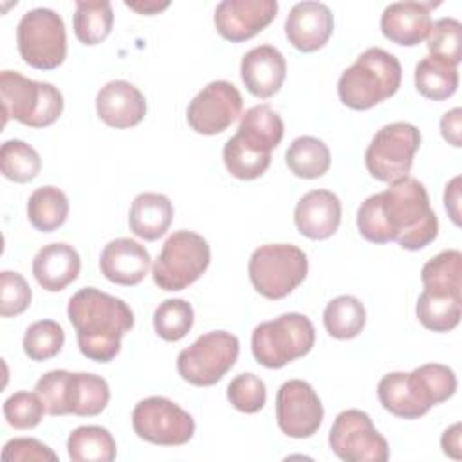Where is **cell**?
<instances>
[{
  "mask_svg": "<svg viewBox=\"0 0 462 462\" xmlns=\"http://www.w3.org/2000/svg\"><path fill=\"white\" fill-rule=\"evenodd\" d=\"M361 236L372 244L397 242L402 249L419 251L439 233V220L430 206L422 182L404 177L381 193L366 197L356 218Z\"/></svg>",
  "mask_w": 462,
  "mask_h": 462,
  "instance_id": "cell-1",
  "label": "cell"
},
{
  "mask_svg": "<svg viewBox=\"0 0 462 462\" xmlns=\"http://www.w3.org/2000/svg\"><path fill=\"white\" fill-rule=\"evenodd\" d=\"M67 316L76 328L79 352L97 363L112 361L121 350V337L134 327L132 309L121 298L96 287L72 294Z\"/></svg>",
  "mask_w": 462,
  "mask_h": 462,
  "instance_id": "cell-2",
  "label": "cell"
},
{
  "mask_svg": "<svg viewBox=\"0 0 462 462\" xmlns=\"http://www.w3.org/2000/svg\"><path fill=\"white\" fill-rule=\"evenodd\" d=\"M283 121L269 105L245 110L236 134L224 144L222 159L227 171L240 180L262 177L271 164V152L282 143Z\"/></svg>",
  "mask_w": 462,
  "mask_h": 462,
  "instance_id": "cell-3",
  "label": "cell"
},
{
  "mask_svg": "<svg viewBox=\"0 0 462 462\" xmlns=\"http://www.w3.org/2000/svg\"><path fill=\"white\" fill-rule=\"evenodd\" d=\"M401 78L399 60L384 49L370 47L341 74L337 94L348 108L368 110L392 97L401 87Z\"/></svg>",
  "mask_w": 462,
  "mask_h": 462,
  "instance_id": "cell-4",
  "label": "cell"
},
{
  "mask_svg": "<svg viewBox=\"0 0 462 462\" xmlns=\"http://www.w3.org/2000/svg\"><path fill=\"white\" fill-rule=\"evenodd\" d=\"M34 390L52 417L69 413L94 417L110 401L108 383L101 375L87 372L51 370L38 379Z\"/></svg>",
  "mask_w": 462,
  "mask_h": 462,
  "instance_id": "cell-5",
  "label": "cell"
},
{
  "mask_svg": "<svg viewBox=\"0 0 462 462\" xmlns=\"http://www.w3.org/2000/svg\"><path fill=\"white\" fill-rule=\"evenodd\" d=\"M0 94L4 125L14 119L31 128H45L63 112V96L52 83L34 81L14 70H2Z\"/></svg>",
  "mask_w": 462,
  "mask_h": 462,
  "instance_id": "cell-6",
  "label": "cell"
},
{
  "mask_svg": "<svg viewBox=\"0 0 462 462\" xmlns=\"http://www.w3.org/2000/svg\"><path fill=\"white\" fill-rule=\"evenodd\" d=\"M316 341L312 321L300 312H287L254 327L251 350L265 368H282L287 363L307 356Z\"/></svg>",
  "mask_w": 462,
  "mask_h": 462,
  "instance_id": "cell-7",
  "label": "cell"
},
{
  "mask_svg": "<svg viewBox=\"0 0 462 462\" xmlns=\"http://www.w3.org/2000/svg\"><path fill=\"white\" fill-rule=\"evenodd\" d=\"M249 280L267 300L289 296L307 276V254L292 244H265L249 258Z\"/></svg>",
  "mask_w": 462,
  "mask_h": 462,
  "instance_id": "cell-8",
  "label": "cell"
},
{
  "mask_svg": "<svg viewBox=\"0 0 462 462\" xmlns=\"http://www.w3.org/2000/svg\"><path fill=\"white\" fill-rule=\"evenodd\" d=\"M211 262V249L195 231L171 233L152 269L153 282L162 291H182L195 283Z\"/></svg>",
  "mask_w": 462,
  "mask_h": 462,
  "instance_id": "cell-9",
  "label": "cell"
},
{
  "mask_svg": "<svg viewBox=\"0 0 462 462\" xmlns=\"http://www.w3.org/2000/svg\"><path fill=\"white\" fill-rule=\"evenodd\" d=\"M22 60L38 70H52L65 61L67 32L63 18L47 7L27 11L16 29Z\"/></svg>",
  "mask_w": 462,
  "mask_h": 462,
  "instance_id": "cell-10",
  "label": "cell"
},
{
  "mask_svg": "<svg viewBox=\"0 0 462 462\" xmlns=\"http://www.w3.org/2000/svg\"><path fill=\"white\" fill-rule=\"evenodd\" d=\"M419 146L420 132L415 125L406 121L384 125L365 152L366 170L381 182H397L408 177Z\"/></svg>",
  "mask_w": 462,
  "mask_h": 462,
  "instance_id": "cell-11",
  "label": "cell"
},
{
  "mask_svg": "<svg viewBox=\"0 0 462 462\" xmlns=\"http://www.w3.org/2000/svg\"><path fill=\"white\" fill-rule=\"evenodd\" d=\"M238 352L240 341L235 334L213 330L179 352L177 372L193 386H211L235 366Z\"/></svg>",
  "mask_w": 462,
  "mask_h": 462,
  "instance_id": "cell-12",
  "label": "cell"
},
{
  "mask_svg": "<svg viewBox=\"0 0 462 462\" xmlns=\"http://www.w3.org/2000/svg\"><path fill=\"white\" fill-rule=\"evenodd\" d=\"M132 426L139 439L157 446H182L195 433L193 417L161 395L146 397L135 404Z\"/></svg>",
  "mask_w": 462,
  "mask_h": 462,
  "instance_id": "cell-13",
  "label": "cell"
},
{
  "mask_svg": "<svg viewBox=\"0 0 462 462\" xmlns=\"http://www.w3.org/2000/svg\"><path fill=\"white\" fill-rule=\"evenodd\" d=\"M330 449L345 462H386L390 448L368 413L345 410L337 413L328 433Z\"/></svg>",
  "mask_w": 462,
  "mask_h": 462,
  "instance_id": "cell-14",
  "label": "cell"
},
{
  "mask_svg": "<svg viewBox=\"0 0 462 462\" xmlns=\"http://www.w3.org/2000/svg\"><path fill=\"white\" fill-rule=\"evenodd\" d=\"M242 112V94L224 79L208 83L188 105L186 119L191 130L217 135L229 128Z\"/></svg>",
  "mask_w": 462,
  "mask_h": 462,
  "instance_id": "cell-15",
  "label": "cell"
},
{
  "mask_svg": "<svg viewBox=\"0 0 462 462\" xmlns=\"http://www.w3.org/2000/svg\"><path fill=\"white\" fill-rule=\"evenodd\" d=\"M276 422L292 439H309L319 430L323 404L307 381L291 379L280 386L276 393Z\"/></svg>",
  "mask_w": 462,
  "mask_h": 462,
  "instance_id": "cell-16",
  "label": "cell"
},
{
  "mask_svg": "<svg viewBox=\"0 0 462 462\" xmlns=\"http://www.w3.org/2000/svg\"><path fill=\"white\" fill-rule=\"evenodd\" d=\"M276 13V0H224L217 5L213 22L222 38L240 43L263 31Z\"/></svg>",
  "mask_w": 462,
  "mask_h": 462,
  "instance_id": "cell-17",
  "label": "cell"
},
{
  "mask_svg": "<svg viewBox=\"0 0 462 462\" xmlns=\"http://www.w3.org/2000/svg\"><path fill=\"white\" fill-rule=\"evenodd\" d=\"M439 5L440 2H393L381 14V32L397 45L415 47L428 38L433 23L430 13Z\"/></svg>",
  "mask_w": 462,
  "mask_h": 462,
  "instance_id": "cell-18",
  "label": "cell"
},
{
  "mask_svg": "<svg viewBox=\"0 0 462 462\" xmlns=\"http://www.w3.org/2000/svg\"><path fill=\"white\" fill-rule=\"evenodd\" d=\"M334 16L323 2H298L285 18V36L301 52L321 49L332 36Z\"/></svg>",
  "mask_w": 462,
  "mask_h": 462,
  "instance_id": "cell-19",
  "label": "cell"
},
{
  "mask_svg": "<svg viewBox=\"0 0 462 462\" xmlns=\"http://www.w3.org/2000/svg\"><path fill=\"white\" fill-rule=\"evenodd\" d=\"M96 112L112 128H132L144 119L146 99L130 81L114 79L97 92Z\"/></svg>",
  "mask_w": 462,
  "mask_h": 462,
  "instance_id": "cell-20",
  "label": "cell"
},
{
  "mask_svg": "<svg viewBox=\"0 0 462 462\" xmlns=\"http://www.w3.org/2000/svg\"><path fill=\"white\" fill-rule=\"evenodd\" d=\"M285 74V58L273 45L253 47L240 61V76L245 88L260 99L274 96L282 88Z\"/></svg>",
  "mask_w": 462,
  "mask_h": 462,
  "instance_id": "cell-21",
  "label": "cell"
},
{
  "mask_svg": "<svg viewBox=\"0 0 462 462\" xmlns=\"http://www.w3.org/2000/svg\"><path fill=\"white\" fill-rule=\"evenodd\" d=\"M296 229L310 240L332 236L341 224V200L328 189L305 193L294 209Z\"/></svg>",
  "mask_w": 462,
  "mask_h": 462,
  "instance_id": "cell-22",
  "label": "cell"
},
{
  "mask_svg": "<svg viewBox=\"0 0 462 462\" xmlns=\"http://www.w3.org/2000/svg\"><path fill=\"white\" fill-rule=\"evenodd\" d=\"M99 269L108 282L132 287L148 274L150 253L132 238H116L103 247Z\"/></svg>",
  "mask_w": 462,
  "mask_h": 462,
  "instance_id": "cell-23",
  "label": "cell"
},
{
  "mask_svg": "<svg viewBox=\"0 0 462 462\" xmlns=\"http://www.w3.org/2000/svg\"><path fill=\"white\" fill-rule=\"evenodd\" d=\"M79 269L81 258L78 251L65 242L43 245L32 260V274L38 285L49 292L63 291L78 278Z\"/></svg>",
  "mask_w": 462,
  "mask_h": 462,
  "instance_id": "cell-24",
  "label": "cell"
},
{
  "mask_svg": "<svg viewBox=\"0 0 462 462\" xmlns=\"http://www.w3.org/2000/svg\"><path fill=\"white\" fill-rule=\"evenodd\" d=\"M173 220V204L162 193H139L128 213L130 231L148 242L161 238Z\"/></svg>",
  "mask_w": 462,
  "mask_h": 462,
  "instance_id": "cell-25",
  "label": "cell"
},
{
  "mask_svg": "<svg viewBox=\"0 0 462 462\" xmlns=\"http://www.w3.org/2000/svg\"><path fill=\"white\" fill-rule=\"evenodd\" d=\"M410 388L419 404L430 411L431 406L448 401L457 392L455 372L440 363H426L408 372Z\"/></svg>",
  "mask_w": 462,
  "mask_h": 462,
  "instance_id": "cell-26",
  "label": "cell"
},
{
  "mask_svg": "<svg viewBox=\"0 0 462 462\" xmlns=\"http://www.w3.org/2000/svg\"><path fill=\"white\" fill-rule=\"evenodd\" d=\"M424 291L433 294L462 296V253L446 249L428 260L420 271Z\"/></svg>",
  "mask_w": 462,
  "mask_h": 462,
  "instance_id": "cell-27",
  "label": "cell"
},
{
  "mask_svg": "<svg viewBox=\"0 0 462 462\" xmlns=\"http://www.w3.org/2000/svg\"><path fill=\"white\" fill-rule=\"evenodd\" d=\"M67 453L72 462H112L117 446L103 426H79L67 439Z\"/></svg>",
  "mask_w": 462,
  "mask_h": 462,
  "instance_id": "cell-28",
  "label": "cell"
},
{
  "mask_svg": "<svg viewBox=\"0 0 462 462\" xmlns=\"http://www.w3.org/2000/svg\"><path fill=\"white\" fill-rule=\"evenodd\" d=\"M27 217L34 229L52 233L61 227L69 217V199L56 186L34 189L27 200Z\"/></svg>",
  "mask_w": 462,
  "mask_h": 462,
  "instance_id": "cell-29",
  "label": "cell"
},
{
  "mask_svg": "<svg viewBox=\"0 0 462 462\" xmlns=\"http://www.w3.org/2000/svg\"><path fill=\"white\" fill-rule=\"evenodd\" d=\"M285 162L296 177L318 179L330 168V150L321 139L301 135L289 144Z\"/></svg>",
  "mask_w": 462,
  "mask_h": 462,
  "instance_id": "cell-30",
  "label": "cell"
},
{
  "mask_svg": "<svg viewBox=\"0 0 462 462\" xmlns=\"http://www.w3.org/2000/svg\"><path fill=\"white\" fill-rule=\"evenodd\" d=\"M417 90L433 101H444L457 92L458 69L440 58L426 56L415 67Z\"/></svg>",
  "mask_w": 462,
  "mask_h": 462,
  "instance_id": "cell-31",
  "label": "cell"
},
{
  "mask_svg": "<svg viewBox=\"0 0 462 462\" xmlns=\"http://www.w3.org/2000/svg\"><path fill=\"white\" fill-rule=\"evenodd\" d=\"M366 323L363 303L350 294H343L327 303L323 310L325 330L336 339H352L359 336Z\"/></svg>",
  "mask_w": 462,
  "mask_h": 462,
  "instance_id": "cell-32",
  "label": "cell"
},
{
  "mask_svg": "<svg viewBox=\"0 0 462 462\" xmlns=\"http://www.w3.org/2000/svg\"><path fill=\"white\" fill-rule=\"evenodd\" d=\"M114 11L112 4L106 0L99 2H76V11L72 16V27L76 38L83 45L101 43L112 31Z\"/></svg>",
  "mask_w": 462,
  "mask_h": 462,
  "instance_id": "cell-33",
  "label": "cell"
},
{
  "mask_svg": "<svg viewBox=\"0 0 462 462\" xmlns=\"http://www.w3.org/2000/svg\"><path fill=\"white\" fill-rule=\"evenodd\" d=\"M462 296L433 294L422 291L417 300V318L424 328L433 332H449L460 323Z\"/></svg>",
  "mask_w": 462,
  "mask_h": 462,
  "instance_id": "cell-34",
  "label": "cell"
},
{
  "mask_svg": "<svg viewBox=\"0 0 462 462\" xmlns=\"http://www.w3.org/2000/svg\"><path fill=\"white\" fill-rule=\"evenodd\" d=\"M377 397L386 411L401 419H419L426 410L417 402L410 383L408 372L386 374L377 384Z\"/></svg>",
  "mask_w": 462,
  "mask_h": 462,
  "instance_id": "cell-35",
  "label": "cell"
},
{
  "mask_svg": "<svg viewBox=\"0 0 462 462\" xmlns=\"http://www.w3.org/2000/svg\"><path fill=\"white\" fill-rule=\"evenodd\" d=\"M0 170L5 179L23 184L40 173L42 159L31 144L9 139L0 148Z\"/></svg>",
  "mask_w": 462,
  "mask_h": 462,
  "instance_id": "cell-36",
  "label": "cell"
},
{
  "mask_svg": "<svg viewBox=\"0 0 462 462\" xmlns=\"http://www.w3.org/2000/svg\"><path fill=\"white\" fill-rule=\"evenodd\" d=\"M193 307L180 298L164 300L153 312V328L164 341L182 339L193 327Z\"/></svg>",
  "mask_w": 462,
  "mask_h": 462,
  "instance_id": "cell-37",
  "label": "cell"
},
{
  "mask_svg": "<svg viewBox=\"0 0 462 462\" xmlns=\"http://www.w3.org/2000/svg\"><path fill=\"white\" fill-rule=\"evenodd\" d=\"M65 332L54 319H40L27 327L23 334V352L31 361H47L60 354Z\"/></svg>",
  "mask_w": 462,
  "mask_h": 462,
  "instance_id": "cell-38",
  "label": "cell"
},
{
  "mask_svg": "<svg viewBox=\"0 0 462 462\" xmlns=\"http://www.w3.org/2000/svg\"><path fill=\"white\" fill-rule=\"evenodd\" d=\"M426 45L430 56L458 65L462 60V23L457 18H440L433 22Z\"/></svg>",
  "mask_w": 462,
  "mask_h": 462,
  "instance_id": "cell-39",
  "label": "cell"
},
{
  "mask_svg": "<svg viewBox=\"0 0 462 462\" xmlns=\"http://www.w3.org/2000/svg\"><path fill=\"white\" fill-rule=\"evenodd\" d=\"M47 408L36 392H16L4 402V417L16 430H31L38 426Z\"/></svg>",
  "mask_w": 462,
  "mask_h": 462,
  "instance_id": "cell-40",
  "label": "cell"
},
{
  "mask_svg": "<svg viewBox=\"0 0 462 462\" xmlns=\"http://www.w3.org/2000/svg\"><path fill=\"white\" fill-rule=\"evenodd\" d=\"M227 399L242 413H256L267 399L265 383L254 374H240L227 384Z\"/></svg>",
  "mask_w": 462,
  "mask_h": 462,
  "instance_id": "cell-41",
  "label": "cell"
},
{
  "mask_svg": "<svg viewBox=\"0 0 462 462\" xmlns=\"http://www.w3.org/2000/svg\"><path fill=\"white\" fill-rule=\"evenodd\" d=\"M31 287L20 273L2 271L0 273V314L4 318L18 316L31 305Z\"/></svg>",
  "mask_w": 462,
  "mask_h": 462,
  "instance_id": "cell-42",
  "label": "cell"
},
{
  "mask_svg": "<svg viewBox=\"0 0 462 462\" xmlns=\"http://www.w3.org/2000/svg\"><path fill=\"white\" fill-rule=\"evenodd\" d=\"M2 460H22V462H29V460H36V462H56L58 455L45 446L43 442H40L38 439H31V437H18V439H11L9 442H5L4 449H2Z\"/></svg>",
  "mask_w": 462,
  "mask_h": 462,
  "instance_id": "cell-43",
  "label": "cell"
},
{
  "mask_svg": "<svg viewBox=\"0 0 462 462\" xmlns=\"http://www.w3.org/2000/svg\"><path fill=\"white\" fill-rule=\"evenodd\" d=\"M440 134L442 137L455 148L462 146V110L457 106L446 112L440 119Z\"/></svg>",
  "mask_w": 462,
  "mask_h": 462,
  "instance_id": "cell-44",
  "label": "cell"
},
{
  "mask_svg": "<svg viewBox=\"0 0 462 462\" xmlns=\"http://www.w3.org/2000/svg\"><path fill=\"white\" fill-rule=\"evenodd\" d=\"M444 206L455 226H460V177L451 179L444 191Z\"/></svg>",
  "mask_w": 462,
  "mask_h": 462,
  "instance_id": "cell-45",
  "label": "cell"
},
{
  "mask_svg": "<svg viewBox=\"0 0 462 462\" xmlns=\"http://www.w3.org/2000/svg\"><path fill=\"white\" fill-rule=\"evenodd\" d=\"M460 431H462V426L460 422H455L453 426H449L444 433H442V439H440V446H442V451L455 458V460H460L462 458V453H460Z\"/></svg>",
  "mask_w": 462,
  "mask_h": 462,
  "instance_id": "cell-46",
  "label": "cell"
},
{
  "mask_svg": "<svg viewBox=\"0 0 462 462\" xmlns=\"http://www.w3.org/2000/svg\"><path fill=\"white\" fill-rule=\"evenodd\" d=\"M126 7L137 11L139 14H155L170 5V2H125Z\"/></svg>",
  "mask_w": 462,
  "mask_h": 462,
  "instance_id": "cell-47",
  "label": "cell"
}]
</instances>
